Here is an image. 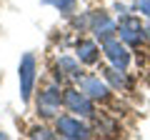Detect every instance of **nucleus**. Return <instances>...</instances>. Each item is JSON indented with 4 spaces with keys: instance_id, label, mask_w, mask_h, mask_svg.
<instances>
[{
    "instance_id": "nucleus-6",
    "label": "nucleus",
    "mask_w": 150,
    "mask_h": 140,
    "mask_svg": "<svg viewBox=\"0 0 150 140\" xmlns=\"http://www.w3.org/2000/svg\"><path fill=\"white\" fill-rule=\"evenodd\" d=\"M100 48H103V58L110 65H115V68H120V70L130 68V63H133V48L125 45L118 35L110 38V40H105V43H100Z\"/></svg>"
},
{
    "instance_id": "nucleus-5",
    "label": "nucleus",
    "mask_w": 150,
    "mask_h": 140,
    "mask_svg": "<svg viewBox=\"0 0 150 140\" xmlns=\"http://www.w3.org/2000/svg\"><path fill=\"white\" fill-rule=\"evenodd\" d=\"M18 83H20V100L30 103L33 93H35V83H38V60L33 53H25L20 58L18 65Z\"/></svg>"
},
{
    "instance_id": "nucleus-8",
    "label": "nucleus",
    "mask_w": 150,
    "mask_h": 140,
    "mask_svg": "<svg viewBox=\"0 0 150 140\" xmlns=\"http://www.w3.org/2000/svg\"><path fill=\"white\" fill-rule=\"evenodd\" d=\"M75 85L80 88L88 98H93L95 103H108L112 98V93H115L110 85H108V80L100 78V75H83Z\"/></svg>"
},
{
    "instance_id": "nucleus-13",
    "label": "nucleus",
    "mask_w": 150,
    "mask_h": 140,
    "mask_svg": "<svg viewBox=\"0 0 150 140\" xmlns=\"http://www.w3.org/2000/svg\"><path fill=\"white\" fill-rule=\"evenodd\" d=\"M30 138H48V140H55L58 138V133L50 128H45V125H35V128L30 130Z\"/></svg>"
},
{
    "instance_id": "nucleus-12",
    "label": "nucleus",
    "mask_w": 150,
    "mask_h": 140,
    "mask_svg": "<svg viewBox=\"0 0 150 140\" xmlns=\"http://www.w3.org/2000/svg\"><path fill=\"white\" fill-rule=\"evenodd\" d=\"M40 3L43 5H53L60 15H68V18H73L78 13V0H40Z\"/></svg>"
},
{
    "instance_id": "nucleus-15",
    "label": "nucleus",
    "mask_w": 150,
    "mask_h": 140,
    "mask_svg": "<svg viewBox=\"0 0 150 140\" xmlns=\"http://www.w3.org/2000/svg\"><path fill=\"white\" fill-rule=\"evenodd\" d=\"M115 13H118V18H125V15H130V8H128V5H120V3H118V5H115Z\"/></svg>"
},
{
    "instance_id": "nucleus-17",
    "label": "nucleus",
    "mask_w": 150,
    "mask_h": 140,
    "mask_svg": "<svg viewBox=\"0 0 150 140\" xmlns=\"http://www.w3.org/2000/svg\"><path fill=\"white\" fill-rule=\"evenodd\" d=\"M5 138H8V135H5V133H3V130H0V140H5Z\"/></svg>"
},
{
    "instance_id": "nucleus-2",
    "label": "nucleus",
    "mask_w": 150,
    "mask_h": 140,
    "mask_svg": "<svg viewBox=\"0 0 150 140\" xmlns=\"http://www.w3.org/2000/svg\"><path fill=\"white\" fill-rule=\"evenodd\" d=\"M63 105H65L68 113L78 115V118H85V120H93L98 115L95 100L88 98L78 85H70V88H65V90H63Z\"/></svg>"
},
{
    "instance_id": "nucleus-16",
    "label": "nucleus",
    "mask_w": 150,
    "mask_h": 140,
    "mask_svg": "<svg viewBox=\"0 0 150 140\" xmlns=\"http://www.w3.org/2000/svg\"><path fill=\"white\" fill-rule=\"evenodd\" d=\"M145 33H148V43H150V20L145 23Z\"/></svg>"
},
{
    "instance_id": "nucleus-9",
    "label": "nucleus",
    "mask_w": 150,
    "mask_h": 140,
    "mask_svg": "<svg viewBox=\"0 0 150 140\" xmlns=\"http://www.w3.org/2000/svg\"><path fill=\"white\" fill-rule=\"evenodd\" d=\"M85 75L83 73V63L75 55H60L58 60H55V83H78L80 78Z\"/></svg>"
},
{
    "instance_id": "nucleus-11",
    "label": "nucleus",
    "mask_w": 150,
    "mask_h": 140,
    "mask_svg": "<svg viewBox=\"0 0 150 140\" xmlns=\"http://www.w3.org/2000/svg\"><path fill=\"white\" fill-rule=\"evenodd\" d=\"M103 78L108 80V85H110L115 93H125V90H130L128 70H120V68H115V65L108 63V68H103Z\"/></svg>"
},
{
    "instance_id": "nucleus-1",
    "label": "nucleus",
    "mask_w": 150,
    "mask_h": 140,
    "mask_svg": "<svg viewBox=\"0 0 150 140\" xmlns=\"http://www.w3.org/2000/svg\"><path fill=\"white\" fill-rule=\"evenodd\" d=\"M60 108H63V88L60 83H50L43 90L38 93L35 98V113L40 120H55L60 115Z\"/></svg>"
},
{
    "instance_id": "nucleus-7",
    "label": "nucleus",
    "mask_w": 150,
    "mask_h": 140,
    "mask_svg": "<svg viewBox=\"0 0 150 140\" xmlns=\"http://www.w3.org/2000/svg\"><path fill=\"white\" fill-rule=\"evenodd\" d=\"M88 33H93L98 43H105L118 35V20L105 10H90V30Z\"/></svg>"
},
{
    "instance_id": "nucleus-14",
    "label": "nucleus",
    "mask_w": 150,
    "mask_h": 140,
    "mask_svg": "<svg viewBox=\"0 0 150 140\" xmlns=\"http://www.w3.org/2000/svg\"><path fill=\"white\" fill-rule=\"evenodd\" d=\"M133 13H138L140 18L150 20V0H133Z\"/></svg>"
},
{
    "instance_id": "nucleus-3",
    "label": "nucleus",
    "mask_w": 150,
    "mask_h": 140,
    "mask_svg": "<svg viewBox=\"0 0 150 140\" xmlns=\"http://www.w3.org/2000/svg\"><path fill=\"white\" fill-rule=\"evenodd\" d=\"M118 38L130 48H140L148 43V33H145V23L138 13H130L125 18H118Z\"/></svg>"
},
{
    "instance_id": "nucleus-10",
    "label": "nucleus",
    "mask_w": 150,
    "mask_h": 140,
    "mask_svg": "<svg viewBox=\"0 0 150 140\" xmlns=\"http://www.w3.org/2000/svg\"><path fill=\"white\" fill-rule=\"evenodd\" d=\"M75 58L80 60L83 65H98L103 58V48L100 43H98L95 38H80L78 43H75Z\"/></svg>"
},
{
    "instance_id": "nucleus-4",
    "label": "nucleus",
    "mask_w": 150,
    "mask_h": 140,
    "mask_svg": "<svg viewBox=\"0 0 150 140\" xmlns=\"http://www.w3.org/2000/svg\"><path fill=\"white\" fill-rule=\"evenodd\" d=\"M55 133H58V138H65V140H88L95 135L93 128L85 123V118H78L73 113L55 118Z\"/></svg>"
}]
</instances>
